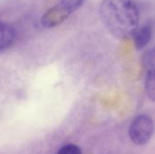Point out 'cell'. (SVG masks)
Instances as JSON below:
<instances>
[{
    "mask_svg": "<svg viewBox=\"0 0 155 154\" xmlns=\"http://www.w3.org/2000/svg\"><path fill=\"white\" fill-rule=\"evenodd\" d=\"M100 15L107 30L117 38H130L138 30L140 15L134 0H104Z\"/></svg>",
    "mask_w": 155,
    "mask_h": 154,
    "instance_id": "6da1fadb",
    "label": "cell"
},
{
    "mask_svg": "<svg viewBox=\"0 0 155 154\" xmlns=\"http://www.w3.org/2000/svg\"><path fill=\"white\" fill-rule=\"evenodd\" d=\"M84 0H60V2L45 12L41 19L43 26L54 27L65 21L72 13L76 11Z\"/></svg>",
    "mask_w": 155,
    "mask_h": 154,
    "instance_id": "7a4b0ae2",
    "label": "cell"
},
{
    "mask_svg": "<svg viewBox=\"0 0 155 154\" xmlns=\"http://www.w3.org/2000/svg\"><path fill=\"white\" fill-rule=\"evenodd\" d=\"M153 133V119L145 114L136 116L129 127V138L131 142L138 146L147 144Z\"/></svg>",
    "mask_w": 155,
    "mask_h": 154,
    "instance_id": "3957f363",
    "label": "cell"
},
{
    "mask_svg": "<svg viewBox=\"0 0 155 154\" xmlns=\"http://www.w3.org/2000/svg\"><path fill=\"white\" fill-rule=\"evenodd\" d=\"M15 29L5 23L0 22V51L8 48L15 41Z\"/></svg>",
    "mask_w": 155,
    "mask_h": 154,
    "instance_id": "277c9868",
    "label": "cell"
},
{
    "mask_svg": "<svg viewBox=\"0 0 155 154\" xmlns=\"http://www.w3.org/2000/svg\"><path fill=\"white\" fill-rule=\"evenodd\" d=\"M153 29L151 25H146L135 33V46L138 50L144 48L151 41Z\"/></svg>",
    "mask_w": 155,
    "mask_h": 154,
    "instance_id": "5b68a950",
    "label": "cell"
},
{
    "mask_svg": "<svg viewBox=\"0 0 155 154\" xmlns=\"http://www.w3.org/2000/svg\"><path fill=\"white\" fill-rule=\"evenodd\" d=\"M145 92L148 98L154 102L155 100V74L154 71H148L145 77Z\"/></svg>",
    "mask_w": 155,
    "mask_h": 154,
    "instance_id": "8992f818",
    "label": "cell"
},
{
    "mask_svg": "<svg viewBox=\"0 0 155 154\" xmlns=\"http://www.w3.org/2000/svg\"><path fill=\"white\" fill-rule=\"evenodd\" d=\"M143 64L146 71H154V51L151 49L145 53L143 58Z\"/></svg>",
    "mask_w": 155,
    "mask_h": 154,
    "instance_id": "52a82bcc",
    "label": "cell"
},
{
    "mask_svg": "<svg viewBox=\"0 0 155 154\" xmlns=\"http://www.w3.org/2000/svg\"><path fill=\"white\" fill-rule=\"evenodd\" d=\"M56 154H83V152L79 146L74 143H68L64 145Z\"/></svg>",
    "mask_w": 155,
    "mask_h": 154,
    "instance_id": "ba28073f",
    "label": "cell"
}]
</instances>
